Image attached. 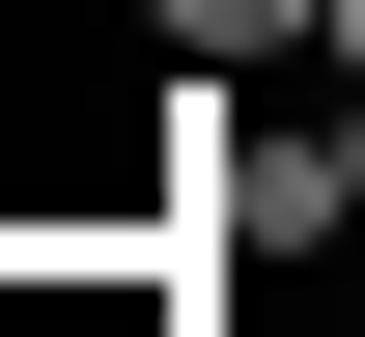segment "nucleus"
I'll list each match as a JSON object with an SVG mask.
<instances>
[{"label":"nucleus","mask_w":365,"mask_h":337,"mask_svg":"<svg viewBox=\"0 0 365 337\" xmlns=\"http://www.w3.org/2000/svg\"><path fill=\"white\" fill-rule=\"evenodd\" d=\"M140 28H169L197 85H253V56H337V0H140Z\"/></svg>","instance_id":"f257e3e1"},{"label":"nucleus","mask_w":365,"mask_h":337,"mask_svg":"<svg viewBox=\"0 0 365 337\" xmlns=\"http://www.w3.org/2000/svg\"><path fill=\"white\" fill-rule=\"evenodd\" d=\"M337 197H365V113H337Z\"/></svg>","instance_id":"f03ea898"},{"label":"nucleus","mask_w":365,"mask_h":337,"mask_svg":"<svg viewBox=\"0 0 365 337\" xmlns=\"http://www.w3.org/2000/svg\"><path fill=\"white\" fill-rule=\"evenodd\" d=\"M337 56H365V0H337Z\"/></svg>","instance_id":"7ed1b4c3"}]
</instances>
